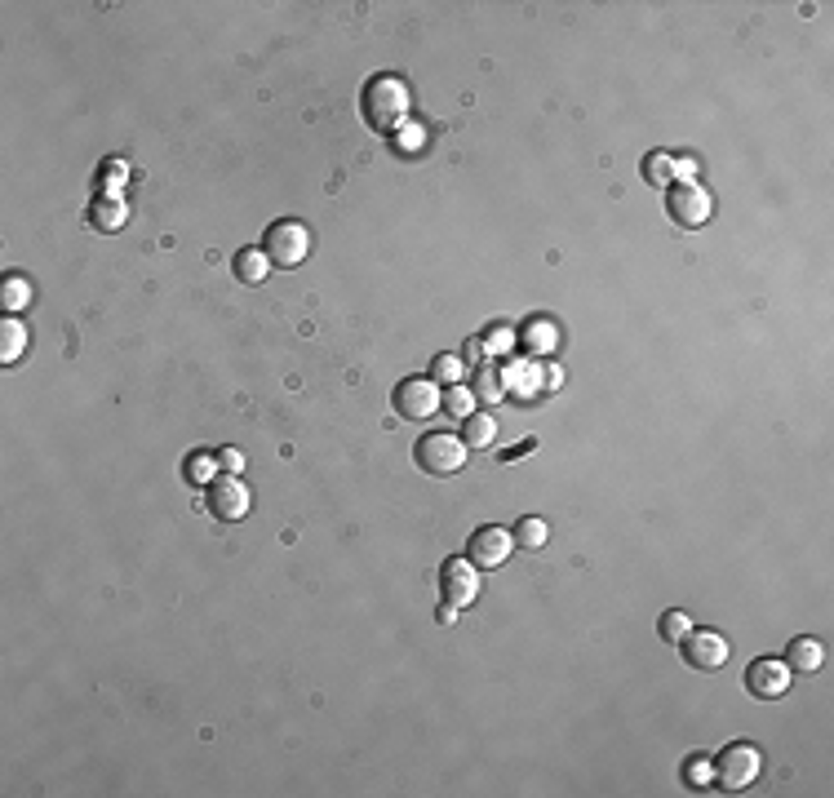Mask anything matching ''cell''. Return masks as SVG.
<instances>
[{"label": "cell", "instance_id": "1", "mask_svg": "<svg viewBox=\"0 0 834 798\" xmlns=\"http://www.w3.org/2000/svg\"><path fill=\"white\" fill-rule=\"evenodd\" d=\"M409 111H413V98H409V85L391 71L382 76H368L365 89H360V115L373 133H395L409 124Z\"/></svg>", "mask_w": 834, "mask_h": 798}, {"label": "cell", "instance_id": "2", "mask_svg": "<svg viewBox=\"0 0 834 798\" xmlns=\"http://www.w3.org/2000/svg\"><path fill=\"white\" fill-rule=\"evenodd\" d=\"M467 453L470 448L462 444V435H453V430H431V435L417 439V448H413L417 466H422L426 475H440V479L458 475V471L467 466Z\"/></svg>", "mask_w": 834, "mask_h": 798}, {"label": "cell", "instance_id": "3", "mask_svg": "<svg viewBox=\"0 0 834 798\" xmlns=\"http://www.w3.org/2000/svg\"><path fill=\"white\" fill-rule=\"evenodd\" d=\"M502 386H506V395L542 399L546 390L564 386V369L560 364H542V360H515V364L502 369Z\"/></svg>", "mask_w": 834, "mask_h": 798}, {"label": "cell", "instance_id": "4", "mask_svg": "<svg viewBox=\"0 0 834 798\" xmlns=\"http://www.w3.org/2000/svg\"><path fill=\"white\" fill-rule=\"evenodd\" d=\"M759 776H764V754H759V745L737 741L715 758V781H719L724 790H737V794H741V790H750Z\"/></svg>", "mask_w": 834, "mask_h": 798}, {"label": "cell", "instance_id": "5", "mask_svg": "<svg viewBox=\"0 0 834 798\" xmlns=\"http://www.w3.org/2000/svg\"><path fill=\"white\" fill-rule=\"evenodd\" d=\"M262 253L271 258V266H298L307 253H311V231H307L302 222L284 217V222H275V226L266 231Z\"/></svg>", "mask_w": 834, "mask_h": 798}, {"label": "cell", "instance_id": "6", "mask_svg": "<svg viewBox=\"0 0 834 798\" xmlns=\"http://www.w3.org/2000/svg\"><path fill=\"white\" fill-rule=\"evenodd\" d=\"M666 209H671V217L679 226H706L710 213H715V200H710V191L701 182H671Z\"/></svg>", "mask_w": 834, "mask_h": 798}, {"label": "cell", "instance_id": "7", "mask_svg": "<svg viewBox=\"0 0 834 798\" xmlns=\"http://www.w3.org/2000/svg\"><path fill=\"white\" fill-rule=\"evenodd\" d=\"M440 399H444V390L431 377H409V381L395 386V413L409 417V422H422V417L440 413Z\"/></svg>", "mask_w": 834, "mask_h": 798}, {"label": "cell", "instance_id": "8", "mask_svg": "<svg viewBox=\"0 0 834 798\" xmlns=\"http://www.w3.org/2000/svg\"><path fill=\"white\" fill-rule=\"evenodd\" d=\"M683 661L692 670H724L728 665V638L719 630H688L683 635Z\"/></svg>", "mask_w": 834, "mask_h": 798}, {"label": "cell", "instance_id": "9", "mask_svg": "<svg viewBox=\"0 0 834 798\" xmlns=\"http://www.w3.org/2000/svg\"><path fill=\"white\" fill-rule=\"evenodd\" d=\"M440 590H444V603H453L462 612L479 599V568L470 559H449L440 568Z\"/></svg>", "mask_w": 834, "mask_h": 798}, {"label": "cell", "instance_id": "10", "mask_svg": "<svg viewBox=\"0 0 834 798\" xmlns=\"http://www.w3.org/2000/svg\"><path fill=\"white\" fill-rule=\"evenodd\" d=\"M208 510L222 524H240L249 515V488L240 483V475H222L208 483Z\"/></svg>", "mask_w": 834, "mask_h": 798}, {"label": "cell", "instance_id": "11", "mask_svg": "<svg viewBox=\"0 0 834 798\" xmlns=\"http://www.w3.org/2000/svg\"><path fill=\"white\" fill-rule=\"evenodd\" d=\"M511 550H515V532L506 528H475V537H470V564L484 573V568H502L506 559H511Z\"/></svg>", "mask_w": 834, "mask_h": 798}, {"label": "cell", "instance_id": "12", "mask_svg": "<svg viewBox=\"0 0 834 798\" xmlns=\"http://www.w3.org/2000/svg\"><path fill=\"white\" fill-rule=\"evenodd\" d=\"M746 688H750V696H759V701H777V696L790 692V665H785V661H773V656L750 661Z\"/></svg>", "mask_w": 834, "mask_h": 798}, {"label": "cell", "instance_id": "13", "mask_svg": "<svg viewBox=\"0 0 834 798\" xmlns=\"http://www.w3.org/2000/svg\"><path fill=\"white\" fill-rule=\"evenodd\" d=\"M821 661H826V647H821L817 638H794V643H790V652H785V665H790V670H799V674L821 670Z\"/></svg>", "mask_w": 834, "mask_h": 798}, {"label": "cell", "instance_id": "14", "mask_svg": "<svg viewBox=\"0 0 834 798\" xmlns=\"http://www.w3.org/2000/svg\"><path fill=\"white\" fill-rule=\"evenodd\" d=\"M524 351H533V355H551L555 351V342H560V328L551 324V319H528L520 333Z\"/></svg>", "mask_w": 834, "mask_h": 798}, {"label": "cell", "instance_id": "15", "mask_svg": "<svg viewBox=\"0 0 834 798\" xmlns=\"http://www.w3.org/2000/svg\"><path fill=\"white\" fill-rule=\"evenodd\" d=\"M125 217H129V209H125L120 196H98L94 209H89V226H98V231H120Z\"/></svg>", "mask_w": 834, "mask_h": 798}, {"label": "cell", "instance_id": "16", "mask_svg": "<svg viewBox=\"0 0 834 798\" xmlns=\"http://www.w3.org/2000/svg\"><path fill=\"white\" fill-rule=\"evenodd\" d=\"M493 439H497V422L488 413H470L467 426H462V444L467 448H488Z\"/></svg>", "mask_w": 834, "mask_h": 798}, {"label": "cell", "instance_id": "17", "mask_svg": "<svg viewBox=\"0 0 834 798\" xmlns=\"http://www.w3.org/2000/svg\"><path fill=\"white\" fill-rule=\"evenodd\" d=\"M23 351H27V328L18 319H5L0 324V364H14Z\"/></svg>", "mask_w": 834, "mask_h": 798}, {"label": "cell", "instance_id": "18", "mask_svg": "<svg viewBox=\"0 0 834 798\" xmlns=\"http://www.w3.org/2000/svg\"><path fill=\"white\" fill-rule=\"evenodd\" d=\"M644 182H648V187H671V182H675V156L648 151V156H644Z\"/></svg>", "mask_w": 834, "mask_h": 798}, {"label": "cell", "instance_id": "19", "mask_svg": "<svg viewBox=\"0 0 834 798\" xmlns=\"http://www.w3.org/2000/svg\"><path fill=\"white\" fill-rule=\"evenodd\" d=\"M236 275H240L245 284H262V280L271 275V258H266L262 249H245V253L236 258Z\"/></svg>", "mask_w": 834, "mask_h": 798}, {"label": "cell", "instance_id": "20", "mask_svg": "<svg viewBox=\"0 0 834 798\" xmlns=\"http://www.w3.org/2000/svg\"><path fill=\"white\" fill-rule=\"evenodd\" d=\"M213 479H222V466H218V457H208V453H191V457H187V483H196V488H208Z\"/></svg>", "mask_w": 834, "mask_h": 798}, {"label": "cell", "instance_id": "21", "mask_svg": "<svg viewBox=\"0 0 834 798\" xmlns=\"http://www.w3.org/2000/svg\"><path fill=\"white\" fill-rule=\"evenodd\" d=\"M470 390H475V399H488V404H497L502 395H506V386H502V369H484L475 372V381H470Z\"/></svg>", "mask_w": 834, "mask_h": 798}, {"label": "cell", "instance_id": "22", "mask_svg": "<svg viewBox=\"0 0 834 798\" xmlns=\"http://www.w3.org/2000/svg\"><path fill=\"white\" fill-rule=\"evenodd\" d=\"M440 408H449L453 417H462V422H467L470 413H475V390H470V386H462V381H458V386H444V399H440Z\"/></svg>", "mask_w": 834, "mask_h": 798}, {"label": "cell", "instance_id": "23", "mask_svg": "<svg viewBox=\"0 0 834 798\" xmlns=\"http://www.w3.org/2000/svg\"><path fill=\"white\" fill-rule=\"evenodd\" d=\"M546 537H551V528H546V519H520L515 524V546H524V550H542L546 546Z\"/></svg>", "mask_w": 834, "mask_h": 798}, {"label": "cell", "instance_id": "24", "mask_svg": "<svg viewBox=\"0 0 834 798\" xmlns=\"http://www.w3.org/2000/svg\"><path fill=\"white\" fill-rule=\"evenodd\" d=\"M462 372H467V364H462V355H435V364H431V381L440 386H458L462 381Z\"/></svg>", "mask_w": 834, "mask_h": 798}, {"label": "cell", "instance_id": "25", "mask_svg": "<svg viewBox=\"0 0 834 798\" xmlns=\"http://www.w3.org/2000/svg\"><path fill=\"white\" fill-rule=\"evenodd\" d=\"M0 302H5V311H23V307L32 302V284H27L23 275H9L5 289H0Z\"/></svg>", "mask_w": 834, "mask_h": 798}, {"label": "cell", "instance_id": "26", "mask_svg": "<svg viewBox=\"0 0 834 798\" xmlns=\"http://www.w3.org/2000/svg\"><path fill=\"white\" fill-rule=\"evenodd\" d=\"M692 630V617L688 612H679V608H671L666 617H662V638L666 643H683V635Z\"/></svg>", "mask_w": 834, "mask_h": 798}, {"label": "cell", "instance_id": "27", "mask_svg": "<svg viewBox=\"0 0 834 798\" xmlns=\"http://www.w3.org/2000/svg\"><path fill=\"white\" fill-rule=\"evenodd\" d=\"M683 781H688L692 790H706V785L715 781V763H706V758H688V763H683Z\"/></svg>", "mask_w": 834, "mask_h": 798}, {"label": "cell", "instance_id": "28", "mask_svg": "<svg viewBox=\"0 0 834 798\" xmlns=\"http://www.w3.org/2000/svg\"><path fill=\"white\" fill-rule=\"evenodd\" d=\"M479 342H484V351H488V355H506V351L515 346V328L497 324V328H493L488 337H479Z\"/></svg>", "mask_w": 834, "mask_h": 798}, {"label": "cell", "instance_id": "29", "mask_svg": "<svg viewBox=\"0 0 834 798\" xmlns=\"http://www.w3.org/2000/svg\"><path fill=\"white\" fill-rule=\"evenodd\" d=\"M422 147H426V133H422L417 124H404V133H400V151H404V156H417Z\"/></svg>", "mask_w": 834, "mask_h": 798}, {"label": "cell", "instance_id": "30", "mask_svg": "<svg viewBox=\"0 0 834 798\" xmlns=\"http://www.w3.org/2000/svg\"><path fill=\"white\" fill-rule=\"evenodd\" d=\"M218 466H222V475H240L245 471V453L240 448H222L218 453Z\"/></svg>", "mask_w": 834, "mask_h": 798}, {"label": "cell", "instance_id": "31", "mask_svg": "<svg viewBox=\"0 0 834 798\" xmlns=\"http://www.w3.org/2000/svg\"><path fill=\"white\" fill-rule=\"evenodd\" d=\"M533 448H537V439H524V444H515V448H506V453H502V462H515V457L533 453Z\"/></svg>", "mask_w": 834, "mask_h": 798}, {"label": "cell", "instance_id": "32", "mask_svg": "<svg viewBox=\"0 0 834 798\" xmlns=\"http://www.w3.org/2000/svg\"><path fill=\"white\" fill-rule=\"evenodd\" d=\"M467 360H484V342H479V337L467 342Z\"/></svg>", "mask_w": 834, "mask_h": 798}, {"label": "cell", "instance_id": "33", "mask_svg": "<svg viewBox=\"0 0 834 798\" xmlns=\"http://www.w3.org/2000/svg\"><path fill=\"white\" fill-rule=\"evenodd\" d=\"M453 621H458V608L444 603V608H440V626H453Z\"/></svg>", "mask_w": 834, "mask_h": 798}]
</instances>
